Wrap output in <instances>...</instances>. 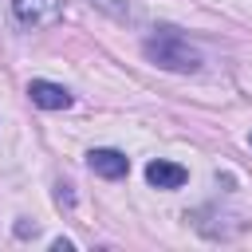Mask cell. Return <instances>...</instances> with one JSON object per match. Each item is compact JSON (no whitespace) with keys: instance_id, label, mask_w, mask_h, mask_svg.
Segmentation results:
<instances>
[{"instance_id":"cell-1","label":"cell","mask_w":252,"mask_h":252,"mask_svg":"<svg viewBox=\"0 0 252 252\" xmlns=\"http://www.w3.org/2000/svg\"><path fill=\"white\" fill-rule=\"evenodd\" d=\"M142 51H146L150 63H158L165 71H181V75L201 71V51L189 47V39L181 32H173V28H158V35H150L142 43Z\"/></svg>"},{"instance_id":"cell-2","label":"cell","mask_w":252,"mask_h":252,"mask_svg":"<svg viewBox=\"0 0 252 252\" xmlns=\"http://www.w3.org/2000/svg\"><path fill=\"white\" fill-rule=\"evenodd\" d=\"M12 12L24 28H51L63 20V0H12Z\"/></svg>"},{"instance_id":"cell-3","label":"cell","mask_w":252,"mask_h":252,"mask_svg":"<svg viewBox=\"0 0 252 252\" xmlns=\"http://www.w3.org/2000/svg\"><path fill=\"white\" fill-rule=\"evenodd\" d=\"M28 98H32L39 110H67V106L75 102L71 91L59 87V83H51V79H32V83H28Z\"/></svg>"},{"instance_id":"cell-4","label":"cell","mask_w":252,"mask_h":252,"mask_svg":"<svg viewBox=\"0 0 252 252\" xmlns=\"http://www.w3.org/2000/svg\"><path fill=\"white\" fill-rule=\"evenodd\" d=\"M87 165H91V173L110 177V181H118V177H126V173H130V158H126L122 150H110V146L91 150V154H87Z\"/></svg>"},{"instance_id":"cell-5","label":"cell","mask_w":252,"mask_h":252,"mask_svg":"<svg viewBox=\"0 0 252 252\" xmlns=\"http://www.w3.org/2000/svg\"><path fill=\"white\" fill-rule=\"evenodd\" d=\"M146 181L154 185V189H181L185 181H189V169L185 165H177V161H150L146 165Z\"/></svg>"},{"instance_id":"cell-6","label":"cell","mask_w":252,"mask_h":252,"mask_svg":"<svg viewBox=\"0 0 252 252\" xmlns=\"http://www.w3.org/2000/svg\"><path fill=\"white\" fill-rule=\"evenodd\" d=\"M51 248H55V252H71V248H75V244H71V240H67V236H59V240H55V244H51Z\"/></svg>"}]
</instances>
